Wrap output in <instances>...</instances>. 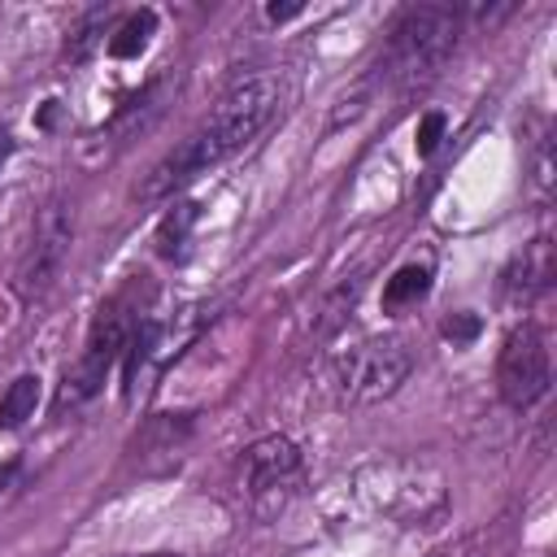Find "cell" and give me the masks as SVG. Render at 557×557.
I'll use <instances>...</instances> for the list:
<instances>
[{"instance_id":"cell-1","label":"cell","mask_w":557,"mask_h":557,"mask_svg":"<svg viewBox=\"0 0 557 557\" xmlns=\"http://www.w3.org/2000/svg\"><path fill=\"white\" fill-rule=\"evenodd\" d=\"M283 109V83L270 70H248L235 74L231 87L218 96V104L209 109V117L200 126H191L139 183V200H170L178 187H187L191 178H200L209 165L235 157L239 148H248Z\"/></svg>"},{"instance_id":"cell-2","label":"cell","mask_w":557,"mask_h":557,"mask_svg":"<svg viewBox=\"0 0 557 557\" xmlns=\"http://www.w3.org/2000/svg\"><path fill=\"white\" fill-rule=\"evenodd\" d=\"M461 44V13L453 4H409L387 30L383 74L396 87H426Z\"/></svg>"},{"instance_id":"cell-3","label":"cell","mask_w":557,"mask_h":557,"mask_svg":"<svg viewBox=\"0 0 557 557\" xmlns=\"http://www.w3.org/2000/svg\"><path fill=\"white\" fill-rule=\"evenodd\" d=\"M413 374V348L400 335L361 339L331 357L326 383L339 405H379Z\"/></svg>"},{"instance_id":"cell-4","label":"cell","mask_w":557,"mask_h":557,"mask_svg":"<svg viewBox=\"0 0 557 557\" xmlns=\"http://www.w3.org/2000/svg\"><path fill=\"white\" fill-rule=\"evenodd\" d=\"M239 496L248 500V513L270 522L278 518L305 487V457L287 435H261L244 448L235 466Z\"/></svg>"},{"instance_id":"cell-5","label":"cell","mask_w":557,"mask_h":557,"mask_svg":"<svg viewBox=\"0 0 557 557\" xmlns=\"http://www.w3.org/2000/svg\"><path fill=\"white\" fill-rule=\"evenodd\" d=\"M135 322H139V318H135L122 300H104V305L96 309L78 361L61 374V387H57V400H52L57 413H61V409H78V405H87L91 396H100L109 370L122 361V352H126V344H131Z\"/></svg>"},{"instance_id":"cell-6","label":"cell","mask_w":557,"mask_h":557,"mask_svg":"<svg viewBox=\"0 0 557 557\" xmlns=\"http://www.w3.org/2000/svg\"><path fill=\"white\" fill-rule=\"evenodd\" d=\"M74 248V209L52 196L39 213H35V231H30V244L13 270V292L22 300H39L65 270V257Z\"/></svg>"},{"instance_id":"cell-7","label":"cell","mask_w":557,"mask_h":557,"mask_svg":"<svg viewBox=\"0 0 557 557\" xmlns=\"http://www.w3.org/2000/svg\"><path fill=\"white\" fill-rule=\"evenodd\" d=\"M553 387V352L535 322H522L505 335L496 357V392L509 409H531Z\"/></svg>"},{"instance_id":"cell-8","label":"cell","mask_w":557,"mask_h":557,"mask_svg":"<svg viewBox=\"0 0 557 557\" xmlns=\"http://www.w3.org/2000/svg\"><path fill=\"white\" fill-rule=\"evenodd\" d=\"M553 244H548V235H535L531 244H522V252L505 265V278H500V287H505V300H513V305H531L535 296H544L548 287H553Z\"/></svg>"},{"instance_id":"cell-9","label":"cell","mask_w":557,"mask_h":557,"mask_svg":"<svg viewBox=\"0 0 557 557\" xmlns=\"http://www.w3.org/2000/svg\"><path fill=\"white\" fill-rule=\"evenodd\" d=\"M361 287H366V278L361 274H348V278H339L322 300H318V313H313V335L318 339H331L348 318H352V309H357V300H361Z\"/></svg>"},{"instance_id":"cell-10","label":"cell","mask_w":557,"mask_h":557,"mask_svg":"<svg viewBox=\"0 0 557 557\" xmlns=\"http://www.w3.org/2000/svg\"><path fill=\"white\" fill-rule=\"evenodd\" d=\"M109 17H113V9L109 4H96V9H87L74 26H70V35H65V48H61V57L70 61V65H83V61H91V52L104 44V35H109Z\"/></svg>"},{"instance_id":"cell-11","label":"cell","mask_w":557,"mask_h":557,"mask_svg":"<svg viewBox=\"0 0 557 557\" xmlns=\"http://www.w3.org/2000/svg\"><path fill=\"white\" fill-rule=\"evenodd\" d=\"M431 274H435L431 261H409V265H400V270L383 283V309H387V313H400V309L418 305V300L431 292Z\"/></svg>"},{"instance_id":"cell-12","label":"cell","mask_w":557,"mask_h":557,"mask_svg":"<svg viewBox=\"0 0 557 557\" xmlns=\"http://www.w3.org/2000/svg\"><path fill=\"white\" fill-rule=\"evenodd\" d=\"M152 35H157V13H152V9H135V13H126V17L109 30L104 48H109V57L131 61V57H139V52L148 48Z\"/></svg>"},{"instance_id":"cell-13","label":"cell","mask_w":557,"mask_h":557,"mask_svg":"<svg viewBox=\"0 0 557 557\" xmlns=\"http://www.w3.org/2000/svg\"><path fill=\"white\" fill-rule=\"evenodd\" d=\"M39 405V374H17L0 392V431H17L26 418H35Z\"/></svg>"},{"instance_id":"cell-14","label":"cell","mask_w":557,"mask_h":557,"mask_svg":"<svg viewBox=\"0 0 557 557\" xmlns=\"http://www.w3.org/2000/svg\"><path fill=\"white\" fill-rule=\"evenodd\" d=\"M196 218H200V209H196V205H174V209L161 218L157 235H152L157 252H161V257H178V252H183V244H187V235H191V226H196Z\"/></svg>"},{"instance_id":"cell-15","label":"cell","mask_w":557,"mask_h":557,"mask_svg":"<svg viewBox=\"0 0 557 557\" xmlns=\"http://www.w3.org/2000/svg\"><path fill=\"white\" fill-rule=\"evenodd\" d=\"M444 126H448V117H444L440 109H431V113H422V117H418V135H413V148H418V157H431V152L440 148V139H444Z\"/></svg>"},{"instance_id":"cell-16","label":"cell","mask_w":557,"mask_h":557,"mask_svg":"<svg viewBox=\"0 0 557 557\" xmlns=\"http://www.w3.org/2000/svg\"><path fill=\"white\" fill-rule=\"evenodd\" d=\"M444 339H453V344H470L479 331H483V322H479V313H453V318H444Z\"/></svg>"},{"instance_id":"cell-17","label":"cell","mask_w":557,"mask_h":557,"mask_svg":"<svg viewBox=\"0 0 557 557\" xmlns=\"http://www.w3.org/2000/svg\"><path fill=\"white\" fill-rule=\"evenodd\" d=\"M531 183H535V196H548V187H553V157H548V139H540V148H535V174H531Z\"/></svg>"},{"instance_id":"cell-18","label":"cell","mask_w":557,"mask_h":557,"mask_svg":"<svg viewBox=\"0 0 557 557\" xmlns=\"http://www.w3.org/2000/svg\"><path fill=\"white\" fill-rule=\"evenodd\" d=\"M300 13H305V0H287V4L274 0V4H265V17H270V22H292V17H300Z\"/></svg>"},{"instance_id":"cell-19","label":"cell","mask_w":557,"mask_h":557,"mask_svg":"<svg viewBox=\"0 0 557 557\" xmlns=\"http://www.w3.org/2000/svg\"><path fill=\"white\" fill-rule=\"evenodd\" d=\"M13 157V131L9 126H0V165Z\"/></svg>"},{"instance_id":"cell-20","label":"cell","mask_w":557,"mask_h":557,"mask_svg":"<svg viewBox=\"0 0 557 557\" xmlns=\"http://www.w3.org/2000/svg\"><path fill=\"white\" fill-rule=\"evenodd\" d=\"M144 557H174V553H144Z\"/></svg>"},{"instance_id":"cell-21","label":"cell","mask_w":557,"mask_h":557,"mask_svg":"<svg viewBox=\"0 0 557 557\" xmlns=\"http://www.w3.org/2000/svg\"><path fill=\"white\" fill-rule=\"evenodd\" d=\"M435 557H440V553H435Z\"/></svg>"}]
</instances>
